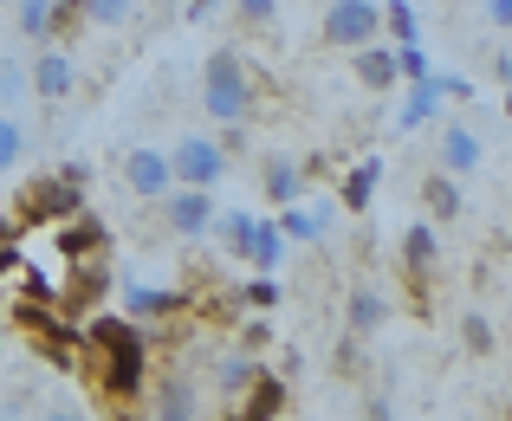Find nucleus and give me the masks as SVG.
<instances>
[{"label": "nucleus", "instance_id": "1", "mask_svg": "<svg viewBox=\"0 0 512 421\" xmlns=\"http://www.w3.org/2000/svg\"><path fill=\"white\" fill-rule=\"evenodd\" d=\"M85 344L98 350V389L111 402H137L150 383V344H143L137 318H98L85 331Z\"/></svg>", "mask_w": 512, "mask_h": 421}, {"label": "nucleus", "instance_id": "2", "mask_svg": "<svg viewBox=\"0 0 512 421\" xmlns=\"http://www.w3.org/2000/svg\"><path fill=\"white\" fill-rule=\"evenodd\" d=\"M201 104H208L214 130H247L253 124V104H260V85H253L247 59L234 46H214L208 65H201Z\"/></svg>", "mask_w": 512, "mask_h": 421}, {"label": "nucleus", "instance_id": "3", "mask_svg": "<svg viewBox=\"0 0 512 421\" xmlns=\"http://www.w3.org/2000/svg\"><path fill=\"white\" fill-rule=\"evenodd\" d=\"M318 33H325V46H338V52L370 46V39H383V0H331L325 20H318Z\"/></svg>", "mask_w": 512, "mask_h": 421}, {"label": "nucleus", "instance_id": "4", "mask_svg": "<svg viewBox=\"0 0 512 421\" xmlns=\"http://www.w3.org/2000/svg\"><path fill=\"white\" fill-rule=\"evenodd\" d=\"M156 208H163V227L175 240H201L214 221V188H188V182H169L163 195H156Z\"/></svg>", "mask_w": 512, "mask_h": 421}, {"label": "nucleus", "instance_id": "5", "mask_svg": "<svg viewBox=\"0 0 512 421\" xmlns=\"http://www.w3.org/2000/svg\"><path fill=\"white\" fill-rule=\"evenodd\" d=\"M26 91H33L39 104H65L78 91V65H72V52H65L59 39H39V59L26 65Z\"/></svg>", "mask_w": 512, "mask_h": 421}, {"label": "nucleus", "instance_id": "6", "mask_svg": "<svg viewBox=\"0 0 512 421\" xmlns=\"http://www.w3.org/2000/svg\"><path fill=\"white\" fill-rule=\"evenodd\" d=\"M169 175H175V182H188V188H221L227 149L214 143V137H182V143L169 149Z\"/></svg>", "mask_w": 512, "mask_h": 421}, {"label": "nucleus", "instance_id": "7", "mask_svg": "<svg viewBox=\"0 0 512 421\" xmlns=\"http://www.w3.org/2000/svg\"><path fill=\"white\" fill-rule=\"evenodd\" d=\"M78 208H85V188L65 182V175H46V182H33L20 195V214H26V221H65V214H78Z\"/></svg>", "mask_w": 512, "mask_h": 421}, {"label": "nucleus", "instance_id": "8", "mask_svg": "<svg viewBox=\"0 0 512 421\" xmlns=\"http://www.w3.org/2000/svg\"><path fill=\"white\" fill-rule=\"evenodd\" d=\"M169 182H175V175H169V149H156V143L124 149V188H130L137 201H156Z\"/></svg>", "mask_w": 512, "mask_h": 421}, {"label": "nucleus", "instance_id": "9", "mask_svg": "<svg viewBox=\"0 0 512 421\" xmlns=\"http://www.w3.org/2000/svg\"><path fill=\"white\" fill-rule=\"evenodd\" d=\"M188 298L175 292V285H124V318H137V324H169L175 311H182Z\"/></svg>", "mask_w": 512, "mask_h": 421}, {"label": "nucleus", "instance_id": "10", "mask_svg": "<svg viewBox=\"0 0 512 421\" xmlns=\"http://www.w3.org/2000/svg\"><path fill=\"white\" fill-rule=\"evenodd\" d=\"M480 162H487V143L474 137L467 124H448L441 130V149H435V169H448V175H480Z\"/></svg>", "mask_w": 512, "mask_h": 421}, {"label": "nucleus", "instance_id": "11", "mask_svg": "<svg viewBox=\"0 0 512 421\" xmlns=\"http://www.w3.org/2000/svg\"><path fill=\"white\" fill-rule=\"evenodd\" d=\"M435 266H441V234H435V221H409V227H402V273L422 285V279H435Z\"/></svg>", "mask_w": 512, "mask_h": 421}, {"label": "nucleus", "instance_id": "12", "mask_svg": "<svg viewBox=\"0 0 512 421\" xmlns=\"http://www.w3.org/2000/svg\"><path fill=\"white\" fill-rule=\"evenodd\" d=\"M260 188H266V208H286V201L305 195V169L292 156H279V149H266L260 156Z\"/></svg>", "mask_w": 512, "mask_h": 421}, {"label": "nucleus", "instance_id": "13", "mask_svg": "<svg viewBox=\"0 0 512 421\" xmlns=\"http://www.w3.org/2000/svg\"><path fill=\"white\" fill-rule=\"evenodd\" d=\"M234 402H240V415H247V421H273V415H286V376H273V370L260 363V370H253V383L240 389Z\"/></svg>", "mask_w": 512, "mask_h": 421}, {"label": "nucleus", "instance_id": "14", "mask_svg": "<svg viewBox=\"0 0 512 421\" xmlns=\"http://www.w3.org/2000/svg\"><path fill=\"white\" fill-rule=\"evenodd\" d=\"M376 182H383V156L350 162V169H344V182H338V208H344V214H370Z\"/></svg>", "mask_w": 512, "mask_h": 421}, {"label": "nucleus", "instance_id": "15", "mask_svg": "<svg viewBox=\"0 0 512 421\" xmlns=\"http://www.w3.org/2000/svg\"><path fill=\"white\" fill-rule=\"evenodd\" d=\"M422 208H428V221H461V214H467L461 175H448V169H428V175H422Z\"/></svg>", "mask_w": 512, "mask_h": 421}, {"label": "nucleus", "instance_id": "16", "mask_svg": "<svg viewBox=\"0 0 512 421\" xmlns=\"http://www.w3.org/2000/svg\"><path fill=\"white\" fill-rule=\"evenodd\" d=\"M143 389H150V383H143ZM150 415H163V421H195V415H201L195 383H188V376H163V383L150 389Z\"/></svg>", "mask_w": 512, "mask_h": 421}, {"label": "nucleus", "instance_id": "17", "mask_svg": "<svg viewBox=\"0 0 512 421\" xmlns=\"http://www.w3.org/2000/svg\"><path fill=\"white\" fill-rule=\"evenodd\" d=\"M350 65H357V85H363V91H396V85H402V78H396V52H389L383 39L357 46V52H350Z\"/></svg>", "mask_w": 512, "mask_h": 421}, {"label": "nucleus", "instance_id": "18", "mask_svg": "<svg viewBox=\"0 0 512 421\" xmlns=\"http://www.w3.org/2000/svg\"><path fill=\"white\" fill-rule=\"evenodd\" d=\"M344 324H350V337L383 331V324H389V298L376 292V285H350V298H344Z\"/></svg>", "mask_w": 512, "mask_h": 421}, {"label": "nucleus", "instance_id": "19", "mask_svg": "<svg viewBox=\"0 0 512 421\" xmlns=\"http://www.w3.org/2000/svg\"><path fill=\"white\" fill-rule=\"evenodd\" d=\"M441 104H448V98H441V78L435 72H428V78H409V98H402V117H396V124L402 130H422V124H435V117H441Z\"/></svg>", "mask_w": 512, "mask_h": 421}, {"label": "nucleus", "instance_id": "20", "mask_svg": "<svg viewBox=\"0 0 512 421\" xmlns=\"http://www.w3.org/2000/svg\"><path fill=\"white\" fill-rule=\"evenodd\" d=\"M52 240H59V253H72V260H91V247H104V227L78 208V214H65V221H59V234H52Z\"/></svg>", "mask_w": 512, "mask_h": 421}, {"label": "nucleus", "instance_id": "21", "mask_svg": "<svg viewBox=\"0 0 512 421\" xmlns=\"http://www.w3.org/2000/svg\"><path fill=\"white\" fill-rule=\"evenodd\" d=\"M208 234L221 240V253H227V260H247V240H253V214H247V208H227V214H214V221H208Z\"/></svg>", "mask_w": 512, "mask_h": 421}, {"label": "nucleus", "instance_id": "22", "mask_svg": "<svg viewBox=\"0 0 512 421\" xmlns=\"http://www.w3.org/2000/svg\"><path fill=\"white\" fill-rule=\"evenodd\" d=\"M286 260V234H279V221H260L253 214V240H247V266H260V273H273V266Z\"/></svg>", "mask_w": 512, "mask_h": 421}, {"label": "nucleus", "instance_id": "23", "mask_svg": "<svg viewBox=\"0 0 512 421\" xmlns=\"http://www.w3.org/2000/svg\"><path fill=\"white\" fill-rule=\"evenodd\" d=\"M253 370H260V357H247V350H234V357H221V363H214V396H227V402H234L240 389L253 383Z\"/></svg>", "mask_w": 512, "mask_h": 421}, {"label": "nucleus", "instance_id": "24", "mask_svg": "<svg viewBox=\"0 0 512 421\" xmlns=\"http://www.w3.org/2000/svg\"><path fill=\"white\" fill-rule=\"evenodd\" d=\"M13 26H20L26 39H52V33H59V7H52V0H20Z\"/></svg>", "mask_w": 512, "mask_h": 421}, {"label": "nucleus", "instance_id": "25", "mask_svg": "<svg viewBox=\"0 0 512 421\" xmlns=\"http://www.w3.org/2000/svg\"><path fill=\"white\" fill-rule=\"evenodd\" d=\"M461 337H467V350H474V357H493V350H500V331H493V318L480 305L461 318Z\"/></svg>", "mask_w": 512, "mask_h": 421}, {"label": "nucleus", "instance_id": "26", "mask_svg": "<svg viewBox=\"0 0 512 421\" xmlns=\"http://www.w3.org/2000/svg\"><path fill=\"white\" fill-rule=\"evenodd\" d=\"M78 13L91 26H130L137 20V0H78Z\"/></svg>", "mask_w": 512, "mask_h": 421}, {"label": "nucleus", "instance_id": "27", "mask_svg": "<svg viewBox=\"0 0 512 421\" xmlns=\"http://www.w3.org/2000/svg\"><path fill=\"white\" fill-rule=\"evenodd\" d=\"M240 305H247V311H260V318H273V311L286 305V292H279V279H273V273H260V279L247 285V292H240Z\"/></svg>", "mask_w": 512, "mask_h": 421}, {"label": "nucleus", "instance_id": "28", "mask_svg": "<svg viewBox=\"0 0 512 421\" xmlns=\"http://www.w3.org/2000/svg\"><path fill=\"white\" fill-rule=\"evenodd\" d=\"M383 33L396 39V46H402V39H422V26H415V7H409V0H383Z\"/></svg>", "mask_w": 512, "mask_h": 421}, {"label": "nucleus", "instance_id": "29", "mask_svg": "<svg viewBox=\"0 0 512 421\" xmlns=\"http://www.w3.org/2000/svg\"><path fill=\"white\" fill-rule=\"evenodd\" d=\"M20 156H26V124H20V117H7V111H0V175H7Z\"/></svg>", "mask_w": 512, "mask_h": 421}, {"label": "nucleus", "instance_id": "30", "mask_svg": "<svg viewBox=\"0 0 512 421\" xmlns=\"http://www.w3.org/2000/svg\"><path fill=\"white\" fill-rule=\"evenodd\" d=\"M396 52V78H428L435 65H428V52H422V39H402V46H389Z\"/></svg>", "mask_w": 512, "mask_h": 421}, {"label": "nucleus", "instance_id": "31", "mask_svg": "<svg viewBox=\"0 0 512 421\" xmlns=\"http://www.w3.org/2000/svg\"><path fill=\"white\" fill-rule=\"evenodd\" d=\"M234 7H240V20H247V26H266L279 13V0H234Z\"/></svg>", "mask_w": 512, "mask_h": 421}, {"label": "nucleus", "instance_id": "32", "mask_svg": "<svg viewBox=\"0 0 512 421\" xmlns=\"http://www.w3.org/2000/svg\"><path fill=\"white\" fill-rule=\"evenodd\" d=\"M20 91H26V72L20 65H0V104H13Z\"/></svg>", "mask_w": 512, "mask_h": 421}, {"label": "nucleus", "instance_id": "33", "mask_svg": "<svg viewBox=\"0 0 512 421\" xmlns=\"http://www.w3.org/2000/svg\"><path fill=\"white\" fill-rule=\"evenodd\" d=\"M480 13H487L493 33H506V26H512V0H480Z\"/></svg>", "mask_w": 512, "mask_h": 421}, {"label": "nucleus", "instance_id": "34", "mask_svg": "<svg viewBox=\"0 0 512 421\" xmlns=\"http://www.w3.org/2000/svg\"><path fill=\"white\" fill-rule=\"evenodd\" d=\"M506 78H512V52H506V39H500V46H493V85L506 91Z\"/></svg>", "mask_w": 512, "mask_h": 421}, {"label": "nucleus", "instance_id": "35", "mask_svg": "<svg viewBox=\"0 0 512 421\" xmlns=\"http://www.w3.org/2000/svg\"><path fill=\"white\" fill-rule=\"evenodd\" d=\"M214 7H221V0H188V20H195V26H201V20H208V13H214Z\"/></svg>", "mask_w": 512, "mask_h": 421}, {"label": "nucleus", "instance_id": "36", "mask_svg": "<svg viewBox=\"0 0 512 421\" xmlns=\"http://www.w3.org/2000/svg\"><path fill=\"white\" fill-rule=\"evenodd\" d=\"M13 266V227H0V273Z\"/></svg>", "mask_w": 512, "mask_h": 421}]
</instances>
